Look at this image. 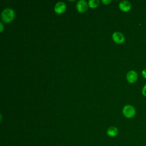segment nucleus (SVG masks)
Returning <instances> with one entry per match:
<instances>
[{"label":"nucleus","instance_id":"obj_1","mask_svg":"<svg viewBox=\"0 0 146 146\" xmlns=\"http://www.w3.org/2000/svg\"><path fill=\"white\" fill-rule=\"evenodd\" d=\"M15 13L12 9L7 8L3 10L1 14L2 21L5 23H9L12 21L14 18Z\"/></svg>","mask_w":146,"mask_h":146},{"label":"nucleus","instance_id":"obj_2","mask_svg":"<svg viewBox=\"0 0 146 146\" xmlns=\"http://www.w3.org/2000/svg\"><path fill=\"white\" fill-rule=\"evenodd\" d=\"M123 113L127 118H132L136 114V110L131 105H125L123 108Z\"/></svg>","mask_w":146,"mask_h":146},{"label":"nucleus","instance_id":"obj_3","mask_svg":"<svg viewBox=\"0 0 146 146\" xmlns=\"http://www.w3.org/2000/svg\"><path fill=\"white\" fill-rule=\"evenodd\" d=\"M126 78H127V80L129 83H133L136 82V80H137L138 75L137 72L135 71L131 70L128 72V73L127 74Z\"/></svg>","mask_w":146,"mask_h":146},{"label":"nucleus","instance_id":"obj_4","mask_svg":"<svg viewBox=\"0 0 146 146\" xmlns=\"http://www.w3.org/2000/svg\"><path fill=\"white\" fill-rule=\"evenodd\" d=\"M87 3L84 0H80L76 3V9L80 13L86 11L87 9Z\"/></svg>","mask_w":146,"mask_h":146},{"label":"nucleus","instance_id":"obj_5","mask_svg":"<svg viewBox=\"0 0 146 146\" xmlns=\"http://www.w3.org/2000/svg\"><path fill=\"white\" fill-rule=\"evenodd\" d=\"M112 39L117 43H122L125 40L123 34L120 32H115L112 34Z\"/></svg>","mask_w":146,"mask_h":146},{"label":"nucleus","instance_id":"obj_6","mask_svg":"<svg viewBox=\"0 0 146 146\" xmlns=\"http://www.w3.org/2000/svg\"><path fill=\"white\" fill-rule=\"evenodd\" d=\"M66 9V4L63 2H58L56 3L54 7L55 11L58 14L63 13Z\"/></svg>","mask_w":146,"mask_h":146},{"label":"nucleus","instance_id":"obj_7","mask_svg":"<svg viewBox=\"0 0 146 146\" xmlns=\"http://www.w3.org/2000/svg\"><path fill=\"white\" fill-rule=\"evenodd\" d=\"M119 7L123 11H128L131 9V4L128 1H123L120 2Z\"/></svg>","mask_w":146,"mask_h":146},{"label":"nucleus","instance_id":"obj_8","mask_svg":"<svg viewBox=\"0 0 146 146\" xmlns=\"http://www.w3.org/2000/svg\"><path fill=\"white\" fill-rule=\"evenodd\" d=\"M107 135L110 137H115L116 136L118 133V129L116 127H110L107 131Z\"/></svg>","mask_w":146,"mask_h":146},{"label":"nucleus","instance_id":"obj_9","mask_svg":"<svg viewBox=\"0 0 146 146\" xmlns=\"http://www.w3.org/2000/svg\"><path fill=\"white\" fill-rule=\"evenodd\" d=\"M99 4V0H90L88 1V5L92 8H95L97 7Z\"/></svg>","mask_w":146,"mask_h":146},{"label":"nucleus","instance_id":"obj_10","mask_svg":"<svg viewBox=\"0 0 146 146\" xmlns=\"http://www.w3.org/2000/svg\"><path fill=\"white\" fill-rule=\"evenodd\" d=\"M142 94L146 97V84L142 88Z\"/></svg>","mask_w":146,"mask_h":146},{"label":"nucleus","instance_id":"obj_11","mask_svg":"<svg viewBox=\"0 0 146 146\" xmlns=\"http://www.w3.org/2000/svg\"><path fill=\"white\" fill-rule=\"evenodd\" d=\"M141 75L143 77H144L145 79H146V69H144L141 72Z\"/></svg>","mask_w":146,"mask_h":146},{"label":"nucleus","instance_id":"obj_12","mask_svg":"<svg viewBox=\"0 0 146 146\" xmlns=\"http://www.w3.org/2000/svg\"><path fill=\"white\" fill-rule=\"evenodd\" d=\"M102 2L104 4L107 5V4L110 3L111 2V0H102Z\"/></svg>","mask_w":146,"mask_h":146},{"label":"nucleus","instance_id":"obj_13","mask_svg":"<svg viewBox=\"0 0 146 146\" xmlns=\"http://www.w3.org/2000/svg\"><path fill=\"white\" fill-rule=\"evenodd\" d=\"M0 25H1V31L2 32L3 30V26L1 22H0Z\"/></svg>","mask_w":146,"mask_h":146}]
</instances>
